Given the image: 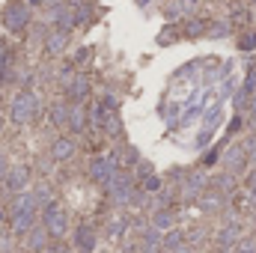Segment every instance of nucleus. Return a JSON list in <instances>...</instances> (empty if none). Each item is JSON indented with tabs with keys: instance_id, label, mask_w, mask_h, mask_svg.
I'll return each instance as SVG.
<instances>
[{
	"instance_id": "1",
	"label": "nucleus",
	"mask_w": 256,
	"mask_h": 253,
	"mask_svg": "<svg viewBox=\"0 0 256 253\" xmlns=\"http://www.w3.org/2000/svg\"><path fill=\"white\" fill-rule=\"evenodd\" d=\"M33 214H36V200L30 196V194H24L18 202H15V230L18 232H27L30 230V224H33Z\"/></svg>"
},
{
	"instance_id": "2",
	"label": "nucleus",
	"mask_w": 256,
	"mask_h": 253,
	"mask_svg": "<svg viewBox=\"0 0 256 253\" xmlns=\"http://www.w3.org/2000/svg\"><path fill=\"white\" fill-rule=\"evenodd\" d=\"M45 230L54 238H63L66 236V212H63L60 202H48L45 206Z\"/></svg>"
},
{
	"instance_id": "3",
	"label": "nucleus",
	"mask_w": 256,
	"mask_h": 253,
	"mask_svg": "<svg viewBox=\"0 0 256 253\" xmlns=\"http://www.w3.org/2000/svg\"><path fill=\"white\" fill-rule=\"evenodd\" d=\"M33 110H36V98L30 92H21L12 104V120L15 122H30L33 120Z\"/></svg>"
},
{
	"instance_id": "4",
	"label": "nucleus",
	"mask_w": 256,
	"mask_h": 253,
	"mask_svg": "<svg viewBox=\"0 0 256 253\" xmlns=\"http://www.w3.org/2000/svg\"><path fill=\"white\" fill-rule=\"evenodd\" d=\"M116 161L114 158H98V161H92V179L98 182V185H110L114 182V176H116V167H114Z\"/></svg>"
},
{
	"instance_id": "5",
	"label": "nucleus",
	"mask_w": 256,
	"mask_h": 253,
	"mask_svg": "<svg viewBox=\"0 0 256 253\" xmlns=\"http://www.w3.org/2000/svg\"><path fill=\"white\" fill-rule=\"evenodd\" d=\"M3 24H6L9 30H21V27L27 24V9H24L21 3L6 6V12H3Z\"/></svg>"
},
{
	"instance_id": "6",
	"label": "nucleus",
	"mask_w": 256,
	"mask_h": 253,
	"mask_svg": "<svg viewBox=\"0 0 256 253\" xmlns=\"http://www.w3.org/2000/svg\"><path fill=\"white\" fill-rule=\"evenodd\" d=\"M74 242H78V248L84 253H92V248H96V232L84 224V226H78V236H74Z\"/></svg>"
},
{
	"instance_id": "7",
	"label": "nucleus",
	"mask_w": 256,
	"mask_h": 253,
	"mask_svg": "<svg viewBox=\"0 0 256 253\" xmlns=\"http://www.w3.org/2000/svg\"><path fill=\"white\" fill-rule=\"evenodd\" d=\"M45 45H48V51H51V54H60L66 45H68V33H66V30H57V33H51Z\"/></svg>"
},
{
	"instance_id": "8",
	"label": "nucleus",
	"mask_w": 256,
	"mask_h": 253,
	"mask_svg": "<svg viewBox=\"0 0 256 253\" xmlns=\"http://www.w3.org/2000/svg\"><path fill=\"white\" fill-rule=\"evenodd\" d=\"M6 185H9V190H21L27 185V170H12L9 179H6Z\"/></svg>"
},
{
	"instance_id": "9",
	"label": "nucleus",
	"mask_w": 256,
	"mask_h": 253,
	"mask_svg": "<svg viewBox=\"0 0 256 253\" xmlns=\"http://www.w3.org/2000/svg\"><path fill=\"white\" fill-rule=\"evenodd\" d=\"M72 152H74V146H72V140H57V146H54V158H72Z\"/></svg>"
},
{
	"instance_id": "10",
	"label": "nucleus",
	"mask_w": 256,
	"mask_h": 253,
	"mask_svg": "<svg viewBox=\"0 0 256 253\" xmlns=\"http://www.w3.org/2000/svg\"><path fill=\"white\" fill-rule=\"evenodd\" d=\"M173 226V214L170 212H158L155 214V230H170Z\"/></svg>"
},
{
	"instance_id": "11",
	"label": "nucleus",
	"mask_w": 256,
	"mask_h": 253,
	"mask_svg": "<svg viewBox=\"0 0 256 253\" xmlns=\"http://www.w3.org/2000/svg\"><path fill=\"white\" fill-rule=\"evenodd\" d=\"M238 250H242V253H254L256 250V242H242V244H238Z\"/></svg>"
},
{
	"instance_id": "12",
	"label": "nucleus",
	"mask_w": 256,
	"mask_h": 253,
	"mask_svg": "<svg viewBox=\"0 0 256 253\" xmlns=\"http://www.w3.org/2000/svg\"><path fill=\"white\" fill-rule=\"evenodd\" d=\"M158 185H161V182H158V179H155V176H149V179H146V185H143V188H146V190H158Z\"/></svg>"
},
{
	"instance_id": "13",
	"label": "nucleus",
	"mask_w": 256,
	"mask_h": 253,
	"mask_svg": "<svg viewBox=\"0 0 256 253\" xmlns=\"http://www.w3.org/2000/svg\"><path fill=\"white\" fill-rule=\"evenodd\" d=\"M42 244V232H33V238H30V248H39Z\"/></svg>"
},
{
	"instance_id": "14",
	"label": "nucleus",
	"mask_w": 256,
	"mask_h": 253,
	"mask_svg": "<svg viewBox=\"0 0 256 253\" xmlns=\"http://www.w3.org/2000/svg\"><path fill=\"white\" fill-rule=\"evenodd\" d=\"M250 190H254V196H256V173H250Z\"/></svg>"
},
{
	"instance_id": "15",
	"label": "nucleus",
	"mask_w": 256,
	"mask_h": 253,
	"mask_svg": "<svg viewBox=\"0 0 256 253\" xmlns=\"http://www.w3.org/2000/svg\"><path fill=\"white\" fill-rule=\"evenodd\" d=\"M254 114H256V98H254Z\"/></svg>"
},
{
	"instance_id": "16",
	"label": "nucleus",
	"mask_w": 256,
	"mask_h": 253,
	"mask_svg": "<svg viewBox=\"0 0 256 253\" xmlns=\"http://www.w3.org/2000/svg\"><path fill=\"white\" fill-rule=\"evenodd\" d=\"M30 3H42V0H30Z\"/></svg>"
}]
</instances>
